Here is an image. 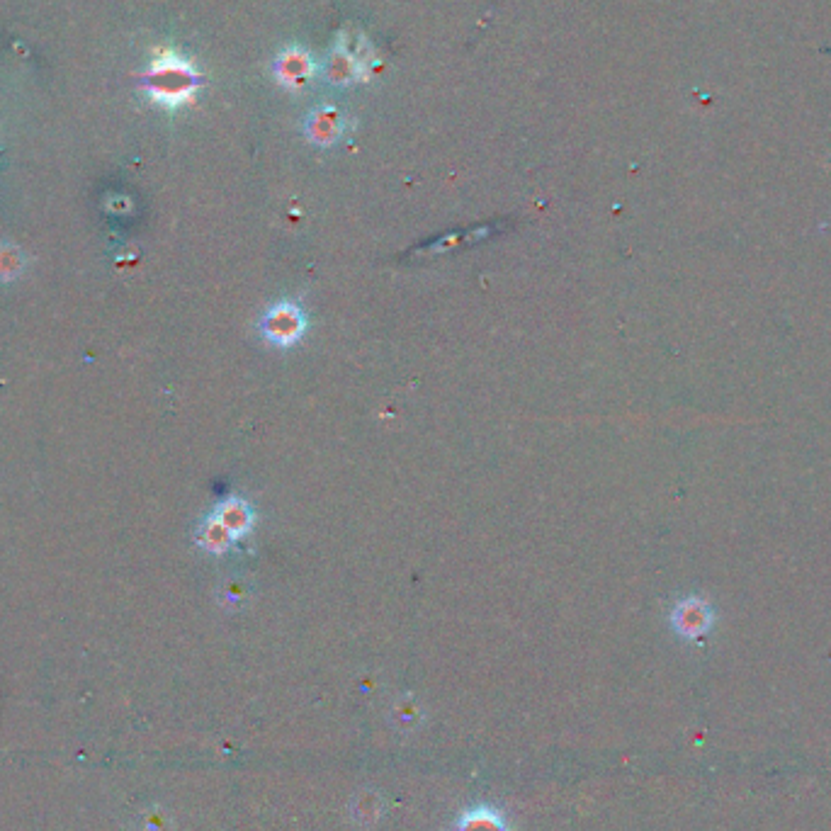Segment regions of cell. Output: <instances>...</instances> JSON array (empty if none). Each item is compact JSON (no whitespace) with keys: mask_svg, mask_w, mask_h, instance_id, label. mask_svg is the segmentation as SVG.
Here are the masks:
<instances>
[{"mask_svg":"<svg viewBox=\"0 0 831 831\" xmlns=\"http://www.w3.org/2000/svg\"><path fill=\"white\" fill-rule=\"evenodd\" d=\"M214 518L224 525L234 537H243L251 533L253 523H256V513H253V506L248 501L239 499V496H229L217 506V513Z\"/></svg>","mask_w":831,"mask_h":831,"instance_id":"277c9868","label":"cell"},{"mask_svg":"<svg viewBox=\"0 0 831 831\" xmlns=\"http://www.w3.org/2000/svg\"><path fill=\"white\" fill-rule=\"evenodd\" d=\"M307 329V314L295 302H275L273 307H268V312L260 316V333L275 348L297 346Z\"/></svg>","mask_w":831,"mask_h":831,"instance_id":"6da1fadb","label":"cell"},{"mask_svg":"<svg viewBox=\"0 0 831 831\" xmlns=\"http://www.w3.org/2000/svg\"><path fill=\"white\" fill-rule=\"evenodd\" d=\"M234 540H236V537L231 535L229 530H226L224 525L219 523V520L214 516L207 520L205 530H202V537H200L202 547H205V550H209L212 554H224L231 545H234Z\"/></svg>","mask_w":831,"mask_h":831,"instance_id":"ba28073f","label":"cell"},{"mask_svg":"<svg viewBox=\"0 0 831 831\" xmlns=\"http://www.w3.org/2000/svg\"><path fill=\"white\" fill-rule=\"evenodd\" d=\"M712 623H715V613H712L710 603L698 596L678 601L674 613H671V625L683 640H698L705 632H710Z\"/></svg>","mask_w":831,"mask_h":831,"instance_id":"3957f363","label":"cell"},{"mask_svg":"<svg viewBox=\"0 0 831 831\" xmlns=\"http://www.w3.org/2000/svg\"><path fill=\"white\" fill-rule=\"evenodd\" d=\"M350 819H353L358 827H372L382 819L384 814V800L380 793L375 790H365V793H358L350 800Z\"/></svg>","mask_w":831,"mask_h":831,"instance_id":"52a82bcc","label":"cell"},{"mask_svg":"<svg viewBox=\"0 0 831 831\" xmlns=\"http://www.w3.org/2000/svg\"><path fill=\"white\" fill-rule=\"evenodd\" d=\"M389 720H392V727L399 734H414L426 722V710H423V705L418 703L414 695H404V698H399L392 705Z\"/></svg>","mask_w":831,"mask_h":831,"instance_id":"5b68a950","label":"cell"},{"mask_svg":"<svg viewBox=\"0 0 831 831\" xmlns=\"http://www.w3.org/2000/svg\"><path fill=\"white\" fill-rule=\"evenodd\" d=\"M146 81H149V93L154 95L156 100L175 105L180 103V100L188 98L192 88V73L183 61L163 59L151 69Z\"/></svg>","mask_w":831,"mask_h":831,"instance_id":"7a4b0ae2","label":"cell"},{"mask_svg":"<svg viewBox=\"0 0 831 831\" xmlns=\"http://www.w3.org/2000/svg\"><path fill=\"white\" fill-rule=\"evenodd\" d=\"M455 831H511L503 814L494 807H472L457 819Z\"/></svg>","mask_w":831,"mask_h":831,"instance_id":"8992f818","label":"cell"}]
</instances>
